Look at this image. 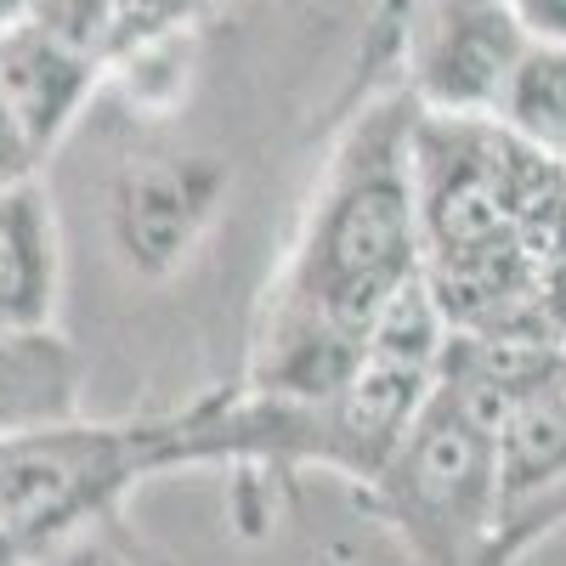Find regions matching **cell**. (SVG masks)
<instances>
[{"mask_svg": "<svg viewBox=\"0 0 566 566\" xmlns=\"http://www.w3.org/2000/svg\"><path fill=\"white\" fill-rule=\"evenodd\" d=\"M23 23H34L40 34H52L97 63L114 52V0H34Z\"/></svg>", "mask_w": 566, "mask_h": 566, "instance_id": "30bf717a", "label": "cell"}, {"mask_svg": "<svg viewBox=\"0 0 566 566\" xmlns=\"http://www.w3.org/2000/svg\"><path fill=\"white\" fill-rule=\"evenodd\" d=\"M560 391H566V346H560Z\"/></svg>", "mask_w": 566, "mask_h": 566, "instance_id": "5bb4252c", "label": "cell"}, {"mask_svg": "<svg viewBox=\"0 0 566 566\" xmlns=\"http://www.w3.org/2000/svg\"><path fill=\"white\" fill-rule=\"evenodd\" d=\"M493 424L499 408L482 391L437 374L431 402L380 470L391 515L424 566H476V549L499 522Z\"/></svg>", "mask_w": 566, "mask_h": 566, "instance_id": "7a4b0ae2", "label": "cell"}, {"mask_svg": "<svg viewBox=\"0 0 566 566\" xmlns=\"http://www.w3.org/2000/svg\"><path fill=\"white\" fill-rule=\"evenodd\" d=\"M0 566H7V555H0Z\"/></svg>", "mask_w": 566, "mask_h": 566, "instance_id": "2e32d148", "label": "cell"}, {"mask_svg": "<svg viewBox=\"0 0 566 566\" xmlns=\"http://www.w3.org/2000/svg\"><path fill=\"white\" fill-rule=\"evenodd\" d=\"M57 312V221L34 181L0 193V328H45Z\"/></svg>", "mask_w": 566, "mask_h": 566, "instance_id": "8992f818", "label": "cell"}, {"mask_svg": "<svg viewBox=\"0 0 566 566\" xmlns=\"http://www.w3.org/2000/svg\"><path fill=\"white\" fill-rule=\"evenodd\" d=\"M413 114H374L335 181L317 205L301 295L306 312L340 328L346 340H368L386 301L424 272V232L413 199Z\"/></svg>", "mask_w": 566, "mask_h": 566, "instance_id": "6da1fadb", "label": "cell"}, {"mask_svg": "<svg viewBox=\"0 0 566 566\" xmlns=\"http://www.w3.org/2000/svg\"><path fill=\"white\" fill-rule=\"evenodd\" d=\"M148 459H159L148 431H103L74 419L7 437L0 442V549L18 555L69 533Z\"/></svg>", "mask_w": 566, "mask_h": 566, "instance_id": "3957f363", "label": "cell"}, {"mask_svg": "<svg viewBox=\"0 0 566 566\" xmlns=\"http://www.w3.org/2000/svg\"><path fill=\"white\" fill-rule=\"evenodd\" d=\"M555 165H560V193H566V159H555Z\"/></svg>", "mask_w": 566, "mask_h": 566, "instance_id": "9a60e30c", "label": "cell"}, {"mask_svg": "<svg viewBox=\"0 0 566 566\" xmlns=\"http://www.w3.org/2000/svg\"><path fill=\"white\" fill-rule=\"evenodd\" d=\"M97 69H103L97 57H85V52H74V45L40 34L34 23L0 29V97H7V108L29 130L40 159L69 130L80 103L91 97Z\"/></svg>", "mask_w": 566, "mask_h": 566, "instance_id": "5b68a950", "label": "cell"}, {"mask_svg": "<svg viewBox=\"0 0 566 566\" xmlns=\"http://www.w3.org/2000/svg\"><path fill=\"white\" fill-rule=\"evenodd\" d=\"M504 7L515 12V23H522L527 40L566 45V0H504Z\"/></svg>", "mask_w": 566, "mask_h": 566, "instance_id": "7c38bea8", "label": "cell"}, {"mask_svg": "<svg viewBox=\"0 0 566 566\" xmlns=\"http://www.w3.org/2000/svg\"><path fill=\"white\" fill-rule=\"evenodd\" d=\"M493 119L544 159H566V45H527L510 69Z\"/></svg>", "mask_w": 566, "mask_h": 566, "instance_id": "9c48e42d", "label": "cell"}, {"mask_svg": "<svg viewBox=\"0 0 566 566\" xmlns=\"http://www.w3.org/2000/svg\"><path fill=\"white\" fill-rule=\"evenodd\" d=\"M493 476H499V522L544 488L566 482V391L544 386L515 397L493 424Z\"/></svg>", "mask_w": 566, "mask_h": 566, "instance_id": "ba28073f", "label": "cell"}, {"mask_svg": "<svg viewBox=\"0 0 566 566\" xmlns=\"http://www.w3.org/2000/svg\"><path fill=\"white\" fill-rule=\"evenodd\" d=\"M34 142H29V130L18 125V114L7 108V97H0V193L7 187H18V181H29L34 176Z\"/></svg>", "mask_w": 566, "mask_h": 566, "instance_id": "8fae6325", "label": "cell"}, {"mask_svg": "<svg viewBox=\"0 0 566 566\" xmlns=\"http://www.w3.org/2000/svg\"><path fill=\"white\" fill-rule=\"evenodd\" d=\"M527 34L504 0H448V12L424 45L419 69V108L431 114H488L499 108V91L510 69L522 63Z\"/></svg>", "mask_w": 566, "mask_h": 566, "instance_id": "277c9868", "label": "cell"}, {"mask_svg": "<svg viewBox=\"0 0 566 566\" xmlns=\"http://www.w3.org/2000/svg\"><path fill=\"white\" fill-rule=\"evenodd\" d=\"M80 357L52 328H0V442L74 419Z\"/></svg>", "mask_w": 566, "mask_h": 566, "instance_id": "52a82bcc", "label": "cell"}, {"mask_svg": "<svg viewBox=\"0 0 566 566\" xmlns=\"http://www.w3.org/2000/svg\"><path fill=\"white\" fill-rule=\"evenodd\" d=\"M29 7H34V0H0V29L23 23V18H29Z\"/></svg>", "mask_w": 566, "mask_h": 566, "instance_id": "4fadbf2b", "label": "cell"}, {"mask_svg": "<svg viewBox=\"0 0 566 566\" xmlns=\"http://www.w3.org/2000/svg\"><path fill=\"white\" fill-rule=\"evenodd\" d=\"M0 555H7V549H0Z\"/></svg>", "mask_w": 566, "mask_h": 566, "instance_id": "e0dca14e", "label": "cell"}]
</instances>
